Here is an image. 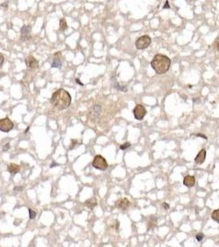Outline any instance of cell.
Here are the masks:
<instances>
[{
  "label": "cell",
  "mask_w": 219,
  "mask_h": 247,
  "mask_svg": "<svg viewBox=\"0 0 219 247\" xmlns=\"http://www.w3.org/2000/svg\"><path fill=\"white\" fill-rule=\"evenodd\" d=\"M15 189H19V190H21V189H22V188H16Z\"/></svg>",
  "instance_id": "4316f807"
},
{
  "label": "cell",
  "mask_w": 219,
  "mask_h": 247,
  "mask_svg": "<svg viewBox=\"0 0 219 247\" xmlns=\"http://www.w3.org/2000/svg\"><path fill=\"white\" fill-rule=\"evenodd\" d=\"M68 29V25L65 18H62L59 21V30L61 31H65Z\"/></svg>",
  "instance_id": "9a60e30c"
},
{
  "label": "cell",
  "mask_w": 219,
  "mask_h": 247,
  "mask_svg": "<svg viewBox=\"0 0 219 247\" xmlns=\"http://www.w3.org/2000/svg\"><path fill=\"white\" fill-rule=\"evenodd\" d=\"M211 217L214 221L219 223V209H216V210L213 211V213L211 214Z\"/></svg>",
  "instance_id": "2e32d148"
},
{
  "label": "cell",
  "mask_w": 219,
  "mask_h": 247,
  "mask_svg": "<svg viewBox=\"0 0 219 247\" xmlns=\"http://www.w3.org/2000/svg\"><path fill=\"white\" fill-rule=\"evenodd\" d=\"M84 205L86 206L87 208H88L89 209H93V208L97 205V200L95 198H92V199H89L86 200L84 202Z\"/></svg>",
  "instance_id": "5bb4252c"
},
{
  "label": "cell",
  "mask_w": 219,
  "mask_h": 247,
  "mask_svg": "<svg viewBox=\"0 0 219 247\" xmlns=\"http://www.w3.org/2000/svg\"><path fill=\"white\" fill-rule=\"evenodd\" d=\"M9 148V143H7V147H4V150H8Z\"/></svg>",
  "instance_id": "484cf974"
},
{
  "label": "cell",
  "mask_w": 219,
  "mask_h": 247,
  "mask_svg": "<svg viewBox=\"0 0 219 247\" xmlns=\"http://www.w3.org/2000/svg\"><path fill=\"white\" fill-rule=\"evenodd\" d=\"M213 46H214V48L216 50H219V41H218V39H216V41H214V44H213Z\"/></svg>",
  "instance_id": "d6986e66"
},
{
  "label": "cell",
  "mask_w": 219,
  "mask_h": 247,
  "mask_svg": "<svg viewBox=\"0 0 219 247\" xmlns=\"http://www.w3.org/2000/svg\"><path fill=\"white\" fill-rule=\"evenodd\" d=\"M133 115L137 120H142V119L144 118V116L147 115V111L146 109L143 105L139 104L133 108Z\"/></svg>",
  "instance_id": "8992f818"
},
{
  "label": "cell",
  "mask_w": 219,
  "mask_h": 247,
  "mask_svg": "<svg viewBox=\"0 0 219 247\" xmlns=\"http://www.w3.org/2000/svg\"><path fill=\"white\" fill-rule=\"evenodd\" d=\"M203 237H204V235L203 233H199L196 235V239H197L198 242H201L203 239Z\"/></svg>",
  "instance_id": "ffe728a7"
},
{
  "label": "cell",
  "mask_w": 219,
  "mask_h": 247,
  "mask_svg": "<svg viewBox=\"0 0 219 247\" xmlns=\"http://www.w3.org/2000/svg\"><path fill=\"white\" fill-rule=\"evenodd\" d=\"M31 26H23L21 29V40L22 41H27L31 39Z\"/></svg>",
  "instance_id": "ba28073f"
},
{
  "label": "cell",
  "mask_w": 219,
  "mask_h": 247,
  "mask_svg": "<svg viewBox=\"0 0 219 247\" xmlns=\"http://www.w3.org/2000/svg\"><path fill=\"white\" fill-rule=\"evenodd\" d=\"M129 206H130V202L126 198L119 199L115 202V207L121 210H126Z\"/></svg>",
  "instance_id": "9c48e42d"
},
{
  "label": "cell",
  "mask_w": 219,
  "mask_h": 247,
  "mask_svg": "<svg viewBox=\"0 0 219 247\" xmlns=\"http://www.w3.org/2000/svg\"><path fill=\"white\" fill-rule=\"evenodd\" d=\"M168 2H167V3H166V4H165V6H164L163 8L164 9H169L170 7H169V4H168Z\"/></svg>",
  "instance_id": "cb8c5ba5"
},
{
  "label": "cell",
  "mask_w": 219,
  "mask_h": 247,
  "mask_svg": "<svg viewBox=\"0 0 219 247\" xmlns=\"http://www.w3.org/2000/svg\"><path fill=\"white\" fill-rule=\"evenodd\" d=\"M8 171L12 175H16L20 171V167L15 163H10L8 166Z\"/></svg>",
  "instance_id": "4fadbf2b"
},
{
  "label": "cell",
  "mask_w": 219,
  "mask_h": 247,
  "mask_svg": "<svg viewBox=\"0 0 219 247\" xmlns=\"http://www.w3.org/2000/svg\"><path fill=\"white\" fill-rule=\"evenodd\" d=\"M61 65V54H60V52H57L54 55V59H53L52 64H51V67L52 68H58V69H60Z\"/></svg>",
  "instance_id": "30bf717a"
},
{
  "label": "cell",
  "mask_w": 219,
  "mask_h": 247,
  "mask_svg": "<svg viewBox=\"0 0 219 247\" xmlns=\"http://www.w3.org/2000/svg\"><path fill=\"white\" fill-rule=\"evenodd\" d=\"M25 63L28 71L33 72V71H35V70H36L39 68V63H38V61L36 60V58H34L33 56H27L25 59Z\"/></svg>",
  "instance_id": "52a82bcc"
},
{
  "label": "cell",
  "mask_w": 219,
  "mask_h": 247,
  "mask_svg": "<svg viewBox=\"0 0 219 247\" xmlns=\"http://www.w3.org/2000/svg\"><path fill=\"white\" fill-rule=\"evenodd\" d=\"M13 123L8 117L0 119V130L3 133H9L13 129Z\"/></svg>",
  "instance_id": "5b68a950"
},
{
  "label": "cell",
  "mask_w": 219,
  "mask_h": 247,
  "mask_svg": "<svg viewBox=\"0 0 219 247\" xmlns=\"http://www.w3.org/2000/svg\"><path fill=\"white\" fill-rule=\"evenodd\" d=\"M130 146H131L130 143H124V144L120 145V146H119V148H120L121 150H125V149L129 148V147H130Z\"/></svg>",
  "instance_id": "e0dca14e"
},
{
  "label": "cell",
  "mask_w": 219,
  "mask_h": 247,
  "mask_svg": "<svg viewBox=\"0 0 219 247\" xmlns=\"http://www.w3.org/2000/svg\"><path fill=\"white\" fill-rule=\"evenodd\" d=\"M206 154H207V153H206L205 149H202V150L200 151V153H198V155L196 156L195 159H194L195 163L199 164V165H201V164L203 163L204 161H205Z\"/></svg>",
  "instance_id": "8fae6325"
},
{
  "label": "cell",
  "mask_w": 219,
  "mask_h": 247,
  "mask_svg": "<svg viewBox=\"0 0 219 247\" xmlns=\"http://www.w3.org/2000/svg\"><path fill=\"white\" fill-rule=\"evenodd\" d=\"M152 40L148 36H142L137 39L135 42V46L138 50H144L151 44Z\"/></svg>",
  "instance_id": "277c9868"
},
{
  "label": "cell",
  "mask_w": 219,
  "mask_h": 247,
  "mask_svg": "<svg viewBox=\"0 0 219 247\" xmlns=\"http://www.w3.org/2000/svg\"><path fill=\"white\" fill-rule=\"evenodd\" d=\"M151 66L158 74H164L169 70L171 67V59L165 55L157 54L151 61Z\"/></svg>",
  "instance_id": "7a4b0ae2"
},
{
  "label": "cell",
  "mask_w": 219,
  "mask_h": 247,
  "mask_svg": "<svg viewBox=\"0 0 219 247\" xmlns=\"http://www.w3.org/2000/svg\"><path fill=\"white\" fill-rule=\"evenodd\" d=\"M3 62H4V57H3V55L2 54L0 53V68H1L2 65H3Z\"/></svg>",
  "instance_id": "44dd1931"
},
{
  "label": "cell",
  "mask_w": 219,
  "mask_h": 247,
  "mask_svg": "<svg viewBox=\"0 0 219 247\" xmlns=\"http://www.w3.org/2000/svg\"><path fill=\"white\" fill-rule=\"evenodd\" d=\"M162 206H163V208H165V209H169V208H170V206L168 205V203H162Z\"/></svg>",
  "instance_id": "603a6c76"
},
{
  "label": "cell",
  "mask_w": 219,
  "mask_h": 247,
  "mask_svg": "<svg viewBox=\"0 0 219 247\" xmlns=\"http://www.w3.org/2000/svg\"><path fill=\"white\" fill-rule=\"evenodd\" d=\"M72 102V98L66 90L60 88L54 92L50 98V103L58 111H64L69 108Z\"/></svg>",
  "instance_id": "6da1fadb"
},
{
  "label": "cell",
  "mask_w": 219,
  "mask_h": 247,
  "mask_svg": "<svg viewBox=\"0 0 219 247\" xmlns=\"http://www.w3.org/2000/svg\"><path fill=\"white\" fill-rule=\"evenodd\" d=\"M194 135H195V136H197V137H201V138H203V139H208L207 136L203 135V134H201V133H197V134H194Z\"/></svg>",
  "instance_id": "7402d4cb"
},
{
  "label": "cell",
  "mask_w": 219,
  "mask_h": 247,
  "mask_svg": "<svg viewBox=\"0 0 219 247\" xmlns=\"http://www.w3.org/2000/svg\"><path fill=\"white\" fill-rule=\"evenodd\" d=\"M92 166L94 168L101 171H105L108 168V163L102 156L97 155L93 159L92 161Z\"/></svg>",
  "instance_id": "3957f363"
},
{
  "label": "cell",
  "mask_w": 219,
  "mask_h": 247,
  "mask_svg": "<svg viewBox=\"0 0 219 247\" xmlns=\"http://www.w3.org/2000/svg\"><path fill=\"white\" fill-rule=\"evenodd\" d=\"M183 184L186 187H189V188L193 187L194 185V184H195V178L193 175H186L184 178Z\"/></svg>",
  "instance_id": "7c38bea8"
},
{
  "label": "cell",
  "mask_w": 219,
  "mask_h": 247,
  "mask_svg": "<svg viewBox=\"0 0 219 247\" xmlns=\"http://www.w3.org/2000/svg\"><path fill=\"white\" fill-rule=\"evenodd\" d=\"M29 214H30V219H34L36 216V212L33 211V210L31 209V208L29 209Z\"/></svg>",
  "instance_id": "ac0fdd59"
},
{
  "label": "cell",
  "mask_w": 219,
  "mask_h": 247,
  "mask_svg": "<svg viewBox=\"0 0 219 247\" xmlns=\"http://www.w3.org/2000/svg\"><path fill=\"white\" fill-rule=\"evenodd\" d=\"M76 82H77V83H79L81 85V86H83V84L82 83H81L80 82V80H79V79H78V78H76Z\"/></svg>",
  "instance_id": "d4e9b609"
}]
</instances>
